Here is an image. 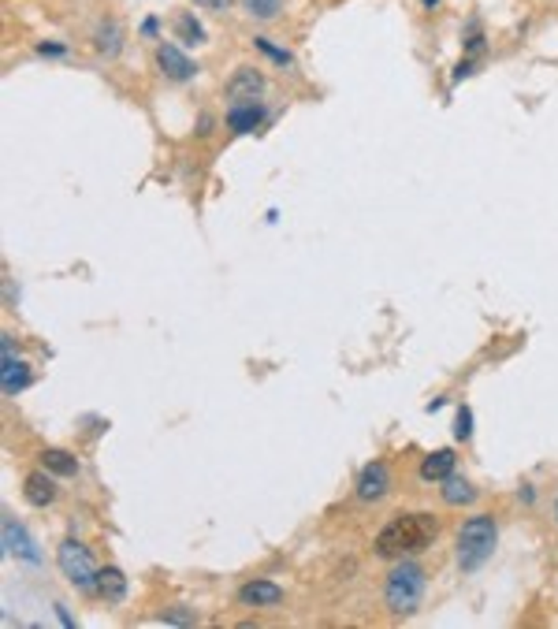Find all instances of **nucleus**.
I'll return each instance as SVG.
<instances>
[{
  "instance_id": "2eb2a0df",
  "label": "nucleus",
  "mask_w": 558,
  "mask_h": 629,
  "mask_svg": "<svg viewBox=\"0 0 558 629\" xmlns=\"http://www.w3.org/2000/svg\"><path fill=\"white\" fill-rule=\"evenodd\" d=\"M172 26H175V37H179L183 45H202V42H205V26L197 23L194 12H179Z\"/></svg>"
},
{
  "instance_id": "dca6fc26",
  "label": "nucleus",
  "mask_w": 558,
  "mask_h": 629,
  "mask_svg": "<svg viewBox=\"0 0 558 629\" xmlns=\"http://www.w3.org/2000/svg\"><path fill=\"white\" fill-rule=\"evenodd\" d=\"M97 53H105V56H119V49H124V30H119V23H101L97 26Z\"/></svg>"
},
{
  "instance_id": "aec40b11",
  "label": "nucleus",
  "mask_w": 558,
  "mask_h": 629,
  "mask_svg": "<svg viewBox=\"0 0 558 629\" xmlns=\"http://www.w3.org/2000/svg\"><path fill=\"white\" fill-rule=\"evenodd\" d=\"M254 45L268 56V60H275L279 67H287V64H294V56L287 53V49H279V45H272V37H254Z\"/></svg>"
},
{
  "instance_id": "bb28decb",
  "label": "nucleus",
  "mask_w": 558,
  "mask_h": 629,
  "mask_svg": "<svg viewBox=\"0 0 558 629\" xmlns=\"http://www.w3.org/2000/svg\"><path fill=\"white\" fill-rule=\"evenodd\" d=\"M421 5H424V8H435V5H440V0H421Z\"/></svg>"
},
{
  "instance_id": "39448f33",
  "label": "nucleus",
  "mask_w": 558,
  "mask_h": 629,
  "mask_svg": "<svg viewBox=\"0 0 558 629\" xmlns=\"http://www.w3.org/2000/svg\"><path fill=\"white\" fill-rule=\"evenodd\" d=\"M227 101L231 105H257L261 94H264V75L257 67H238L231 78H227Z\"/></svg>"
},
{
  "instance_id": "6ab92c4d",
  "label": "nucleus",
  "mask_w": 558,
  "mask_h": 629,
  "mask_svg": "<svg viewBox=\"0 0 558 629\" xmlns=\"http://www.w3.org/2000/svg\"><path fill=\"white\" fill-rule=\"evenodd\" d=\"M243 8H246V15L268 23V19L279 15V8H284V0H243Z\"/></svg>"
},
{
  "instance_id": "9b49d317",
  "label": "nucleus",
  "mask_w": 558,
  "mask_h": 629,
  "mask_svg": "<svg viewBox=\"0 0 558 629\" xmlns=\"http://www.w3.org/2000/svg\"><path fill=\"white\" fill-rule=\"evenodd\" d=\"M26 384H30L26 362H15V358H12V335H5V395L12 399L15 391H23Z\"/></svg>"
},
{
  "instance_id": "393cba45",
  "label": "nucleus",
  "mask_w": 558,
  "mask_h": 629,
  "mask_svg": "<svg viewBox=\"0 0 558 629\" xmlns=\"http://www.w3.org/2000/svg\"><path fill=\"white\" fill-rule=\"evenodd\" d=\"M156 26H161L156 19H145V23H142V34H149V37H153V34H156Z\"/></svg>"
},
{
  "instance_id": "ddd939ff",
  "label": "nucleus",
  "mask_w": 558,
  "mask_h": 629,
  "mask_svg": "<svg viewBox=\"0 0 558 629\" xmlns=\"http://www.w3.org/2000/svg\"><path fill=\"white\" fill-rule=\"evenodd\" d=\"M454 474V451H435L421 462V481H447Z\"/></svg>"
},
{
  "instance_id": "f8f14e48",
  "label": "nucleus",
  "mask_w": 558,
  "mask_h": 629,
  "mask_svg": "<svg viewBox=\"0 0 558 629\" xmlns=\"http://www.w3.org/2000/svg\"><path fill=\"white\" fill-rule=\"evenodd\" d=\"M97 593H101L105 600L119 604V600L127 596V574L119 570V566H105V570L97 574Z\"/></svg>"
},
{
  "instance_id": "a878e982",
  "label": "nucleus",
  "mask_w": 558,
  "mask_h": 629,
  "mask_svg": "<svg viewBox=\"0 0 558 629\" xmlns=\"http://www.w3.org/2000/svg\"><path fill=\"white\" fill-rule=\"evenodd\" d=\"M205 5H213V8H224V5H227V0H205Z\"/></svg>"
},
{
  "instance_id": "423d86ee",
  "label": "nucleus",
  "mask_w": 558,
  "mask_h": 629,
  "mask_svg": "<svg viewBox=\"0 0 558 629\" xmlns=\"http://www.w3.org/2000/svg\"><path fill=\"white\" fill-rule=\"evenodd\" d=\"M156 64H161V71L172 78V83H190V78L197 75V64L172 42H161L156 45Z\"/></svg>"
},
{
  "instance_id": "6e6552de",
  "label": "nucleus",
  "mask_w": 558,
  "mask_h": 629,
  "mask_svg": "<svg viewBox=\"0 0 558 629\" xmlns=\"http://www.w3.org/2000/svg\"><path fill=\"white\" fill-rule=\"evenodd\" d=\"M391 488V474H387V465L384 462H369L362 469V477H357V499H365V503H376L384 499Z\"/></svg>"
},
{
  "instance_id": "b1692460",
  "label": "nucleus",
  "mask_w": 558,
  "mask_h": 629,
  "mask_svg": "<svg viewBox=\"0 0 558 629\" xmlns=\"http://www.w3.org/2000/svg\"><path fill=\"white\" fill-rule=\"evenodd\" d=\"M164 622H179L183 625V622H194V614L190 611H172V614H164Z\"/></svg>"
},
{
  "instance_id": "f257e3e1",
  "label": "nucleus",
  "mask_w": 558,
  "mask_h": 629,
  "mask_svg": "<svg viewBox=\"0 0 558 629\" xmlns=\"http://www.w3.org/2000/svg\"><path fill=\"white\" fill-rule=\"evenodd\" d=\"M435 533H440V522H435L432 514H406V518H394V522L384 525L380 536H376V555L394 559V555L424 552V547L435 540Z\"/></svg>"
},
{
  "instance_id": "9d476101",
  "label": "nucleus",
  "mask_w": 558,
  "mask_h": 629,
  "mask_svg": "<svg viewBox=\"0 0 558 629\" xmlns=\"http://www.w3.org/2000/svg\"><path fill=\"white\" fill-rule=\"evenodd\" d=\"M261 120H264V108H261V105H231V112H227V127H231L234 135L257 131Z\"/></svg>"
},
{
  "instance_id": "4468645a",
  "label": "nucleus",
  "mask_w": 558,
  "mask_h": 629,
  "mask_svg": "<svg viewBox=\"0 0 558 629\" xmlns=\"http://www.w3.org/2000/svg\"><path fill=\"white\" fill-rule=\"evenodd\" d=\"M23 495H26L30 506H49L56 499V484L45 474H30L26 484H23Z\"/></svg>"
},
{
  "instance_id": "0eeeda50",
  "label": "nucleus",
  "mask_w": 558,
  "mask_h": 629,
  "mask_svg": "<svg viewBox=\"0 0 558 629\" xmlns=\"http://www.w3.org/2000/svg\"><path fill=\"white\" fill-rule=\"evenodd\" d=\"M5 552L15 555V559H23V563H30V566L42 563V552H37V544L30 540V533H26L15 518H5Z\"/></svg>"
},
{
  "instance_id": "a211bd4d",
  "label": "nucleus",
  "mask_w": 558,
  "mask_h": 629,
  "mask_svg": "<svg viewBox=\"0 0 558 629\" xmlns=\"http://www.w3.org/2000/svg\"><path fill=\"white\" fill-rule=\"evenodd\" d=\"M443 499H447L451 506H462V503H473V499H476V492H473L465 481L447 477V481H443Z\"/></svg>"
},
{
  "instance_id": "20e7f679",
  "label": "nucleus",
  "mask_w": 558,
  "mask_h": 629,
  "mask_svg": "<svg viewBox=\"0 0 558 629\" xmlns=\"http://www.w3.org/2000/svg\"><path fill=\"white\" fill-rule=\"evenodd\" d=\"M56 566L60 574L75 584V588H97V563L90 555V547H83L78 540H64L60 552H56Z\"/></svg>"
},
{
  "instance_id": "f03ea898",
  "label": "nucleus",
  "mask_w": 558,
  "mask_h": 629,
  "mask_svg": "<svg viewBox=\"0 0 558 629\" xmlns=\"http://www.w3.org/2000/svg\"><path fill=\"white\" fill-rule=\"evenodd\" d=\"M495 518L492 514H473L458 529V566L462 570H481L492 552H495Z\"/></svg>"
},
{
  "instance_id": "f3484780",
  "label": "nucleus",
  "mask_w": 558,
  "mask_h": 629,
  "mask_svg": "<svg viewBox=\"0 0 558 629\" xmlns=\"http://www.w3.org/2000/svg\"><path fill=\"white\" fill-rule=\"evenodd\" d=\"M42 462H45L49 474H60V477H75V474H78V458H71V454L60 451V447L42 451Z\"/></svg>"
},
{
  "instance_id": "1a4fd4ad",
  "label": "nucleus",
  "mask_w": 558,
  "mask_h": 629,
  "mask_svg": "<svg viewBox=\"0 0 558 629\" xmlns=\"http://www.w3.org/2000/svg\"><path fill=\"white\" fill-rule=\"evenodd\" d=\"M238 600H243L246 607H275L279 600H284V588L272 584V581H250L238 588Z\"/></svg>"
},
{
  "instance_id": "7ed1b4c3",
  "label": "nucleus",
  "mask_w": 558,
  "mask_h": 629,
  "mask_svg": "<svg viewBox=\"0 0 558 629\" xmlns=\"http://www.w3.org/2000/svg\"><path fill=\"white\" fill-rule=\"evenodd\" d=\"M421 596H424V570L417 563H403L394 566L387 584H384V600L394 614H414L421 607Z\"/></svg>"
},
{
  "instance_id": "cd10ccee",
  "label": "nucleus",
  "mask_w": 558,
  "mask_h": 629,
  "mask_svg": "<svg viewBox=\"0 0 558 629\" xmlns=\"http://www.w3.org/2000/svg\"><path fill=\"white\" fill-rule=\"evenodd\" d=\"M554 522H558V503H554Z\"/></svg>"
},
{
  "instance_id": "412c9836",
  "label": "nucleus",
  "mask_w": 558,
  "mask_h": 629,
  "mask_svg": "<svg viewBox=\"0 0 558 629\" xmlns=\"http://www.w3.org/2000/svg\"><path fill=\"white\" fill-rule=\"evenodd\" d=\"M458 440H469L473 436V410L469 406H458Z\"/></svg>"
},
{
  "instance_id": "5701e85b",
  "label": "nucleus",
  "mask_w": 558,
  "mask_h": 629,
  "mask_svg": "<svg viewBox=\"0 0 558 629\" xmlns=\"http://www.w3.org/2000/svg\"><path fill=\"white\" fill-rule=\"evenodd\" d=\"M473 75V60H462L458 67H454V83H462V78H469Z\"/></svg>"
},
{
  "instance_id": "4be33fe9",
  "label": "nucleus",
  "mask_w": 558,
  "mask_h": 629,
  "mask_svg": "<svg viewBox=\"0 0 558 629\" xmlns=\"http://www.w3.org/2000/svg\"><path fill=\"white\" fill-rule=\"evenodd\" d=\"M37 53H42V56H64L67 45H60V42H42V45H37Z\"/></svg>"
}]
</instances>
